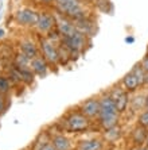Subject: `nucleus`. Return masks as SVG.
Instances as JSON below:
<instances>
[{
    "label": "nucleus",
    "mask_w": 148,
    "mask_h": 150,
    "mask_svg": "<svg viewBox=\"0 0 148 150\" xmlns=\"http://www.w3.org/2000/svg\"><path fill=\"white\" fill-rule=\"evenodd\" d=\"M120 137V129L119 127H112V129H108V131H107V138H109L110 141H114V139H117Z\"/></svg>",
    "instance_id": "aec40b11"
},
{
    "label": "nucleus",
    "mask_w": 148,
    "mask_h": 150,
    "mask_svg": "<svg viewBox=\"0 0 148 150\" xmlns=\"http://www.w3.org/2000/svg\"><path fill=\"white\" fill-rule=\"evenodd\" d=\"M3 34H4V30H0V38L3 37Z\"/></svg>",
    "instance_id": "cd10ccee"
},
{
    "label": "nucleus",
    "mask_w": 148,
    "mask_h": 150,
    "mask_svg": "<svg viewBox=\"0 0 148 150\" xmlns=\"http://www.w3.org/2000/svg\"><path fill=\"white\" fill-rule=\"evenodd\" d=\"M15 18H16L18 23L22 26H35L38 22L39 14H36L34 10H30V8H23V10L18 11Z\"/></svg>",
    "instance_id": "39448f33"
},
{
    "label": "nucleus",
    "mask_w": 148,
    "mask_h": 150,
    "mask_svg": "<svg viewBox=\"0 0 148 150\" xmlns=\"http://www.w3.org/2000/svg\"><path fill=\"white\" fill-rule=\"evenodd\" d=\"M144 107H145V110L148 111V96L145 98V104H144Z\"/></svg>",
    "instance_id": "bb28decb"
},
{
    "label": "nucleus",
    "mask_w": 148,
    "mask_h": 150,
    "mask_svg": "<svg viewBox=\"0 0 148 150\" xmlns=\"http://www.w3.org/2000/svg\"><path fill=\"white\" fill-rule=\"evenodd\" d=\"M133 41H135V39L132 38V37H128V38H125V42H127V43H132Z\"/></svg>",
    "instance_id": "393cba45"
},
{
    "label": "nucleus",
    "mask_w": 148,
    "mask_h": 150,
    "mask_svg": "<svg viewBox=\"0 0 148 150\" xmlns=\"http://www.w3.org/2000/svg\"><path fill=\"white\" fill-rule=\"evenodd\" d=\"M139 125L144 129H148V111H144L139 116Z\"/></svg>",
    "instance_id": "4be33fe9"
},
{
    "label": "nucleus",
    "mask_w": 148,
    "mask_h": 150,
    "mask_svg": "<svg viewBox=\"0 0 148 150\" xmlns=\"http://www.w3.org/2000/svg\"><path fill=\"white\" fill-rule=\"evenodd\" d=\"M62 41L70 52H79V50H82L83 45H85V34L77 30L73 35L62 37Z\"/></svg>",
    "instance_id": "20e7f679"
},
{
    "label": "nucleus",
    "mask_w": 148,
    "mask_h": 150,
    "mask_svg": "<svg viewBox=\"0 0 148 150\" xmlns=\"http://www.w3.org/2000/svg\"><path fill=\"white\" fill-rule=\"evenodd\" d=\"M110 98L113 99L117 111L119 112H124L125 111L129 99H128V95L124 89H121V88H114L113 91H112V93H110Z\"/></svg>",
    "instance_id": "0eeeda50"
},
{
    "label": "nucleus",
    "mask_w": 148,
    "mask_h": 150,
    "mask_svg": "<svg viewBox=\"0 0 148 150\" xmlns=\"http://www.w3.org/2000/svg\"><path fill=\"white\" fill-rule=\"evenodd\" d=\"M31 70L38 76H45L47 72V62L46 58L36 56L35 58L31 59Z\"/></svg>",
    "instance_id": "9d476101"
},
{
    "label": "nucleus",
    "mask_w": 148,
    "mask_h": 150,
    "mask_svg": "<svg viewBox=\"0 0 148 150\" xmlns=\"http://www.w3.org/2000/svg\"><path fill=\"white\" fill-rule=\"evenodd\" d=\"M145 145H147V147H148V137H147V139H145Z\"/></svg>",
    "instance_id": "c756f323"
},
{
    "label": "nucleus",
    "mask_w": 148,
    "mask_h": 150,
    "mask_svg": "<svg viewBox=\"0 0 148 150\" xmlns=\"http://www.w3.org/2000/svg\"><path fill=\"white\" fill-rule=\"evenodd\" d=\"M132 137H133V141L136 145H141L143 142H145V139H147V131H145L144 127H136V129L133 130V134H132Z\"/></svg>",
    "instance_id": "f3484780"
},
{
    "label": "nucleus",
    "mask_w": 148,
    "mask_h": 150,
    "mask_svg": "<svg viewBox=\"0 0 148 150\" xmlns=\"http://www.w3.org/2000/svg\"><path fill=\"white\" fill-rule=\"evenodd\" d=\"M53 145L57 150H70V141L62 134L53 137Z\"/></svg>",
    "instance_id": "2eb2a0df"
},
{
    "label": "nucleus",
    "mask_w": 148,
    "mask_h": 150,
    "mask_svg": "<svg viewBox=\"0 0 148 150\" xmlns=\"http://www.w3.org/2000/svg\"><path fill=\"white\" fill-rule=\"evenodd\" d=\"M131 72L136 77H137V80H139V83H140V84H144L145 83V76H147V72H145V70L141 68L140 64H139V65H136V67H135L133 69L131 70Z\"/></svg>",
    "instance_id": "a211bd4d"
},
{
    "label": "nucleus",
    "mask_w": 148,
    "mask_h": 150,
    "mask_svg": "<svg viewBox=\"0 0 148 150\" xmlns=\"http://www.w3.org/2000/svg\"><path fill=\"white\" fill-rule=\"evenodd\" d=\"M119 114L117 111L116 104H114L113 99L110 96H104L100 99V123L105 130L112 129L117 125L119 120Z\"/></svg>",
    "instance_id": "f257e3e1"
},
{
    "label": "nucleus",
    "mask_w": 148,
    "mask_h": 150,
    "mask_svg": "<svg viewBox=\"0 0 148 150\" xmlns=\"http://www.w3.org/2000/svg\"><path fill=\"white\" fill-rule=\"evenodd\" d=\"M20 50L23 53L24 56H27L30 59L35 58V57L38 56V49H36V46L32 43L31 41H23L20 43Z\"/></svg>",
    "instance_id": "f8f14e48"
},
{
    "label": "nucleus",
    "mask_w": 148,
    "mask_h": 150,
    "mask_svg": "<svg viewBox=\"0 0 148 150\" xmlns=\"http://www.w3.org/2000/svg\"><path fill=\"white\" fill-rule=\"evenodd\" d=\"M10 91V81L6 77L0 76V93H6Z\"/></svg>",
    "instance_id": "412c9836"
},
{
    "label": "nucleus",
    "mask_w": 148,
    "mask_h": 150,
    "mask_svg": "<svg viewBox=\"0 0 148 150\" xmlns=\"http://www.w3.org/2000/svg\"><path fill=\"white\" fill-rule=\"evenodd\" d=\"M81 112L88 118H96L100 115V100L89 99L81 105Z\"/></svg>",
    "instance_id": "6e6552de"
},
{
    "label": "nucleus",
    "mask_w": 148,
    "mask_h": 150,
    "mask_svg": "<svg viewBox=\"0 0 148 150\" xmlns=\"http://www.w3.org/2000/svg\"><path fill=\"white\" fill-rule=\"evenodd\" d=\"M41 47H42V52H43V56H45V58L47 59L48 62H51V64L58 62L59 53L51 41H48V39H42Z\"/></svg>",
    "instance_id": "423d86ee"
},
{
    "label": "nucleus",
    "mask_w": 148,
    "mask_h": 150,
    "mask_svg": "<svg viewBox=\"0 0 148 150\" xmlns=\"http://www.w3.org/2000/svg\"><path fill=\"white\" fill-rule=\"evenodd\" d=\"M36 150H57V149L54 147L53 142H45L43 145H41V146H39Z\"/></svg>",
    "instance_id": "5701e85b"
},
{
    "label": "nucleus",
    "mask_w": 148,
    "mask_h": 150,
    "mask_svg": "<svg viewBox=\"0 0 148 150\" xmlns=\"http://www.w3.org/2000/svg\"><path fill=\"white\" fill-rule=\"evenodd\" d=\"M123 84H124V87H125L127 91H135V89L140 85L137 77L135 76L132 72H129V73H127L124 76V79H123Z\"/></svg>",
    "instance_id": "4468645a"
},
{
    "label": "nucleus",
    "mask_w": 148,
    "mask_h": 150,
    "mask_svg": "<svg viewBox=\"0 0 148 150\" xmlns=\"http://www.w3.org/2000/svg\"><path fill=\"white\" fill-rule=\"evenodd\" d=\"M140 65H141V68H143V69H144L145 72H147V73H148V54H147V56H145L143 59H141Z\"/></svg>",
    "instance_id": "b1692460"
},
{
    "label": "nucleus",
    "mask_w": 148,
    "mask_h": 150,
    "mask_svg": "<svg viewBox=\"0 0 148 150\" xmlns=\"http://www.w3.org/2000/svg\"><path fill=\"white\" fill-rule=\"evenodd\" d=\"M145 83H148V73H147V76H145Z\"/></svg>",
    "instance_id": "c85d7f7f"
},
{
    "label": "nucleus",
    "mask_w": 148,
    "mask_h": 150,
    "mask_svg": "<svg viewBox=\"0 0 148 150\" xmlns=\"http://www.w3.org/2000/svg\"><path fill=\"white\" fill-rule=\"evenodd\" d=\"M66 127L67 130L73 131V133H78V131H83L89 127V119L81 112H74L70 114L66 119Z\"/></svg>",
    "instance_id": "7ed1b4c3"
},
{
    "label": "nucleus",
    "mask_w": 148,
    "mask_h": 150,
    "mask_svg": "<svg viewBox=\"0 0 148 150\" xmlns=\"http://www.w3.org/2000/svg\"><path fill=\"white\" fill-rule=\"evenodd\" d=\"M57 23H58V28H59V33H61V35L62 37H69V35H73L74 33L77 31V27L74 23H72L70 21H67V19H58L57 21Z\"/></svg>",
    "instance_id": "9b49d317"
},
{
    "label": "nucleus",
    "mask_w": 148,
    "mask_h": 150,
    "mask_svg": "<svg viewBox=\"0 0 148 150\" xmlns=\"http://www.w3.org/2000/svg\"><path fill=\"white\" fill-rule=\"evenodd\" d=\"M54 3L62 14L74 19H82L83 12L78 0H54Z\"/></svg>",
    "instance_id": "f03ea898"
},
{
    "label": "nucleus",
    "mask_w": 148,
    "mask_h": 150,
    "mask_svg": "<svg viewBox=\"0 0 148 150\" xmlns=\"http://www.w3.org/2000/svg\"><path fill=\"white\" fill-rule=\"evenodd\" d=\"M19 72H20L22 81H24L26 84H31L34 81V72H30V69H19Z\"/></svg>",
    "instance_id": "6ab92c4d"
},
{
    "label": "nucleus",
    "mask_w": 148,
    "mask_h": 150,
    "mask_svg": "<svg viewBox=\"0 0 148 150\" xmlns=\"http://www.w3.org/2000/svg\"><path fill=\"white\" fill-rule=\"evenodd\" d=\"M15 64H16V68H19V69H30L31 68V59L28 58L27 56H24L23 53L16 56Z\"/></svg>",
    "instance_id": "dca6fc26"
},
{
    "label": "nucleus",
    "mask_w": 148,
    "mask_h": 150,
    "mask_svg": "<svg viewBox=\"0 0 148 150\" xmlns=\"http://www.w3.org/2000/svg\"><path fill=\"white\" fill-rule=\"evenodd\" d=\"M102 143L98 139H86L81 141L77 146V150H101Z\"/></svg>",
    "instance_id": "ddd939ff"
},
{
    "label": "nucleus",
    "mask_w": 148,
    "mask_h": 150,
    "mask_svg": "<svg viewBox=\"0 0 148 150\" xmlns=\"http://www.w3.org/2000/svg\"><path fill=\"white\" fill-rule=\"evenodd\" d=\"M54 23H55V19L53 15L50 14H39V18H38V22H36V28L39 31L42 33H46L48 30H51L54 27Z\"/></svg>",
    "instance_id": "1a4fd4ad"
},
{
    "label": "nucleus",
    "mask_w": 148,
    "mask_h": 150,
    "mask_svg": "<svg viewBox=\"0 0 148 150\" xmlns=\"http://www.w3.org/2000/svg\"><path fill=\"white\" fill-rule=\"evenodd\" d=\"M41 3H45V4H50V3H53L54 0H39Z\"/></svg>",
    "instance_id": "a878e982"
}]
</instances>
